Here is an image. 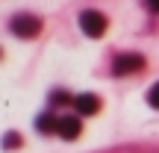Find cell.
I'll use <instances>...</instances> for the list:
<instances>
[{
	"instance_id": "obj_1",
	"label": "cell",
	"mask_w": 159,
	"mask_h": 153,
	"mask_svg": "<svg viewBox=\"0 0 159 153\" xmlns=\"http://www.w3.org/2000/svg\"><path fill=\"white\" fill-rule=\"evenodd\" d=\"M9 29L18 38H35V35L41 33V21L35 15H27V12H24V15H15L9 21Z\"/></svg>"
},
{
	"instance_id": "obj_2",
	"label": "cell",
	"mask_w": 159,
	"mask_h": 153,
	"mask_svg": "<svg viewBox=\"0 0 159 153\" xmlns=\"http://www.w3.org/2000/svg\"><path fill=\"white\" fill-rule=\"evenodd\" d=\"M80 29L85 35H91V38H100L106 33V18L97 9H85V12H80Z\"/></svg>"
},
{
	"instance_id": "obj_3",
	"label": "cell",
	"mask_w": 159,
	"mask_h": 153,
	"mask_svg": "<svg viewBox=\"0 0 159 153\" xmlns=\"http://www.w3.org/2000/svg\"><path fill=\"white\" fill-rule=\"evenodd\" d=\"M144 68V56H139V53H124V56H118L112 62V74L124 77V74H136V71Z\"/></svg>"
},
{
	"instance_id": "obj_4",
	"label": "cell",
	"mask_w": 159,
	"mask_h": 153,
	"mask_svg": "<svg viewBox=\"0 0 159 153\" xmlns=\"http://www.w3.org/2000/svg\"><path fill=\"white\" fill-rule=\"evenodd\" d=\"M80 130H83V124H80V118H74V115H65V118H59V136L65 138V142H74V138H80Z\"/></svg>"
},
{
	"instance_id": "obj_5",
	"label": "cell",
	"mask_w": 159,
	"mask_h": 153,
	"mask_svg": "<svg viewBox=\"0 0 159 153\" xmlns=\"http://www.w3.org/2000/svg\"><path fill=\"white\" fill-rule=\"evenodd\" d=\"M74 106L80 115H97L100 112V97L97 94H77L74 97Z\"/></svg>"
},
{
	"instance_id": "obj_6",
	"label": "cell",
	"mask_w": 159,
	"mask_h": 153,
	"mask_svg": "<svg viewBox=\"0 0 159 153\" xmlns=\"http://www.w3.org/2000/svg\"><path fill=\"white\" fill-rule=\"evenodd\" d=\"M35 127H39V133H53V130H59V118H53L50 112H47V115H39Z\"/></svg>"
},
{
	"instance_id": "obj_7",
	"label": "cell",
	"mask_w": 159,
	"mask_h": 153,
	"mask_svg": "<svg viewBox=\"0 0 159 153\" xmlns=\"http://www.w3.org/2000/svg\"><path fill=\"white\" fill-rule=\"evenodd\" d=\"M148 103H150L153 109H159V83L150 85V91H148Z\"/></svg>"
},
{
	"instance_id": "obj_8",
	"label": "cell",
	"mask_w": 159,
	"mask_h": 153,
	"mask_svg": "<svg viewBox=\"0 0 159 153\" xmlns=\"http://www.w3.org/2000/svg\"><path fill=\"white\" fill-rule=\"evenodd\" d=\"M18 144H21L18 133H6V138H3V147H6V150H12V147H18Z\"/></svg>"
},
{
	"instance_id": "obj_9",
	"label": "cell",
	"mask_w": 159,
	"mask_h": 153,
	"mask_svg": "<svg viewBox=\"0 0 159 153\" xmlns=\"http://www.w3.org/2000/svg\"><path fill=\"white\" fill-rule=\"evenodd\" d=\"M53 103H71V97L62 94V91H56V94H53Z\"/></svg>"
},
{
	"instance_id": "obj_10",
	"label": "cell",
	"mask_w": 159,
	"mask_h": 153,
	"mask_svg": "<svg viewBox=\"0 0 159 153\" xmlns=\"http://www.w3.org/2000/svg\"><path fill=\"white\" fill-rule=\"evenodd\" d=\"M144 3H148L150 12H159V0H144Z\"/></svg>"
}]
</instances>
